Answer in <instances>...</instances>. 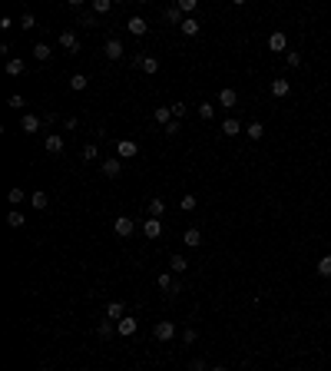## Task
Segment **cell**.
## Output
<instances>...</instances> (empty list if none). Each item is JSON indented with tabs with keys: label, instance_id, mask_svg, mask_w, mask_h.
<instances>
[{
	"label": "cell",
	"instance_id": "3",
	"mask_svg": "<svg viewBox=\"0 0 331 371\" xmlns=\"http://www.w3.org/2000/svg\"><path fill=\"white\" fill-rule=\"evenodd\" d=\"M126 30H129L133 37H146V30H149V24H146L143 17H129V20H126Z\"/></svg>",
	"mask_w": 331,
	"mask_h": 371
},
{
	"label": "cell",
	"instance_id": "18",
	"mask_svg": "<svg viewBox=\"0 0 331 371\" xmlns=\"http://www.w3.org/2000/svg\"><path fill=\"white\" fill-rule=\"evenodd\" d=\"M288 93H292L288 80H272V96H288Z\"/></svg>",
	"mask_w": 331,
	"mask_h": 371
},
{
	"label": "cell",
	"instance_id": "22",
	"mask_svg": "<svg viewBox=\"0 0 331 371\" xmlns=\"http://www.w3.org/2000/svg\"><path fill=\"white\" fill-rule=\"evenodd\" d=\"M245 136H249V139H262L265 136V126L262 123H249V126H245Z\"/></svg>",
	"mask_w": 331,
	"mask_h": 371
},
{
	"label": "cell",
	"instance_id": "29",
	"mask_svg": "<svg viewBox=\"0 0 331 371\" xmlns=\"http://www.w3.org/2000/svg\"><path fill=\"white\" fill-rule=\"evenodd\" d=\"M199 116H202V120H212V116H215V106H212V103H199Z\"/></svg>",
	"mask_w": 331,
	"mask_h": 371
},
{
	"label": "cell",
	"instance_id": "17",
	"mask_svg": "<svg viewBox=\"0 0 331 371\" xmlns=\"http://www.w3.org/2000/svg\"><path fill=\"white\" fill-rule=\"evenodd\" d=\"M24 70H27V63L20 60V57H10V60H7V73H10V76H20Z\"/></svg>",
	"mask_w": 331,
	"mask_h": 371
},
{
	"label": "cell",
	"instance_id": "31",
	"mask_svg": "<svg viewBox=\"0 0 331 371\" xmlns=\"http://www.w3.org/2000/svg\"><path fill=\"white\" fill-rule=\"evenodd\" d=\"M179 209H182V212H192V209H195V195H182V199H179Z\"/></svg>",
	"mask_w": 331,
	"mask_h": 371
},
{
	"label": "cell",
	"instance_id": "37",
	"mask_svg": "<svg viewBox=\"0 0 331 371\" xmlns=\"http://www.w3.org/2000/svg\"><path fill=\"white\" fill-rule=\"evenodd\" d=\"M33 24H37L33 13H24V17H20V27H24V30H33Z\"/></svg>",
	"mask_w": 331,
	"mask_h": 371
},
{
	"label": "cell",
	"instance_id": "43",
	"mask_svg": "<svg viewBox=\"0 0 331 371\" xmlns=\"http://www.w3.org/2000/svg\"><path fill=\"white\" fill-rule=\"evenodd\" d=\"M10 106H13V110H24V106H27L24 96H10Z\"/></svg>",
	"mask_w": 331,
	"mask_h": 371
},
{
	"label": "cell",
	"instance_id": "5",
	"mask_svg": "<svg viewBox=\"0 0 331 371\" xmlns=\"http://www.w3.org/2000/svg\"><path fill=\"white\" fill-rule=\"evenodd\" d=\"M143 232H146V239H159V235H163V222L149 215V219L143 222Z\"/></svg>",
	"mask_w": 331,
	"mask_h": 371
},
{
	"label": "cell",
	"instance_id": "19",
	"mask_svg": "<svg viewBox=\"0 0 331 371\" xmlns=\"http://www.w3.org/2000/svg\"><path fill=\"white\" fill-rule=\"evenodd\" d=\"M136 63L146 70V73H159V60L156 57H136Z\"/></svg>",
	"mask_w": 331,
	"mask_h": 371
},
{
	"label": "cell",
	"instance_id": "36",
	"mask_svg": "<svg viewBox=\"0 0 331 371\" xmlns=\"http://www.w3.org/2000/svg\"><path fill=\"white\" fill-rule=\"evenodd\" d=\"M7 199H10L13 206H17V202H24V189H20V186H13V189H10V195H7Z\"/></svg>",
	"mask_w": 331,
	"mask_h": 371
},
{
	"label": "cell",
	"instance_id": "42",
	"mask_svg": "<svg viewBox=\"0 0 331 371\" xmlns=\"http://www.w3.org/2000/svg\"><path fill=\"white\" fill-rule=\"evenodd\" d=\"M285 60H288V67H301V57H298V53H285Z\"/></svg>",
	"mask_w": 331,
	"mask_h": 371
},
{
	"label": "cell",
	"instance_id": "7",
	"mask_svg": "<svg viewBox=\"0 0 331 371\" xmlns=\"http://www.w3.org/2000/svg\"><path fill=\"white\" fill-rule=\"evenodd\" d=\"M119 172H123V159H103V176L116 179Z\"/></svg>",
	"mask_w": 331,
	"mask_h": 371
},
{
	"label": "cell",
	"instance_id": "6",
	"mask_svg": "<svg viewBox=\"0 0 331 371\" xmlns=\"http://www.w3.org/2000/svg\"><path fill=\"white\" fill-rule=\"evenodd\" d=\"M103 53H106L109 60H123V53H126V50H123V43H119V40L113 37V40H106V47H103Z\"/></svg>",
	"mask_w": 331,
	"mask_h": 371
},
{
	"label": "cell",
	"instance_id": "44",
	"mask_svg": "<svg viewBox=\"0 0 331 371\" xmlns=\"http://www.w3.org/2000/svg\"><path fill=\"white\" fill-rule=\"evenodd\" d=\"M63 126H67V129H70V133H73V129H76V126H80V120H76V116H70V120H63Z\"/></svg>",
	"mask_w": 331,
	"mask_h": 371
},
{
	"label": "cell",
	"instance_id": "9",
	"mask_svg": "<svg viewBox=\"0 0 331 371\" xmlns=\"http://www.w3.org/2000/svg\"><path fill=\"white\" fill-rule=\"evenodd\" d=\"M113 229H116V235H123V239H129V235H133V229H136V226H133V219H126V215H119V219H116V226H113Z\"/></svg>",
	"mask_w": 331,
	"mask_h": 371
},
{
	"label": "cell",
	"instance_id": "41",
	"mask_svg": "<svg viewBox=\"0 0 331 371\" xmlns=\"http://www.w3.org/2000/svg\"><path fill=\"white\" fill-rule=\"evenodd\" d=\"M195 338H199V335H195V328H186V332H182V341H186V345H192Z\"/></svg>",
	"mask_w": 331,
	"mask_h": 371
},
{
	"label": "cell",
	"instance_id": "8",
	"mask_svg": "<svg viewBox=\"0 0 331 371\" xmlns=\"http://www.w3.org/2000/svg\"><path fill=\"white\" fill-rule=\"evenodd\" d=\"M60 47H63V50H73V53H76V50H80V40H76V33H73V30H63V33H60Z\"/></svg>",
	"mask_w": 331,
	"mask_h": 371
},
{
	"label": "cell",
	"instance_id": "39",
	"mask_svg": "<svg viewBox=\"0 0 331 371\" xmlns=\"http://www.w3.org/2000/svg\"><path fill=\"white\" fill-rule=\"evenodd\" d=\"M96 332H100V338H109V335H113V325H109V321H100V325H96Z\"/></svg>",
	"mask_w": 331,
	"mask_h": 371
},
{
	"label": "cell",
	"instance_id": "13",
	"mask_svg": "<svg viewBox=\"0 0 331 371\" xmlns=\"http://www.w3.org/2000/svg\"><path fill=\"white\" fill-rule=\"evenodd\" d=\"M285 43H288V40H285V33H281V30H275L269 37V50L272 53H281V50H285Z\"/></svg>",
	"mask_w": 331,
	"mask_h": 371
},
{
	"label": "cell",
	"instance_id": "32",
	"mask_svg": "<svg viewBox=\"0 0 331 371\" xmlns=\"http://www.w3.org/2000/svg\"><path fill=\"white\" fill-rule=\"evenodd\" d=\"M169 265H172V272H186L189 269V262L182 255H172V262H169Z\"/></svg>",
	"mask_w": 331,
	"mask_h": 371
},
{
	"label": "cell",
	"instance_id": "34",
	"mask_svg": "<svg viewBox=\"0 0 331 371\" xmlns=\"http://www.w3.org/2000/svg\"><path fill=\"white\" fill-rule=\"evenodd\" d=\"M169 110H172V116H175V120H182V116L189 113V106H186V103H172Z\"/></svg>",
	"mask_w": 331,
	"mask_h": 371
},
{
	"label": "cell",
	"instance_id": "14",
	"mask_svg": "<svg viewBox=\"0 0 331 371\" xmlns=\"http://www.w3.org/2000/svg\"><path fill=\"white\" fill-rule=\"evenodd\" d=\"M219 103H222V106H235V103H238V93H235V90H232V86H225V90H219Z\"/></svg>",
	"mask_w": 331,
	"mask_h": 371
},
{
	"label": "cell",
	"instance_id": "23",
	"mask_svg": "<svg viewBox=\"0 0 331 371\" xmlns=\"http://www.w3.org/2000/svg\"><path fill=\"white\" fill-rule=\"evenodd\" d=\"M86 76H83V73H73V76H70V90H76V93H80V90H86Z\"/></svg>",
	"mask_w": 331,
	"mask_h": 371
},
{
	"label": "cell",
	"instance_id": "24",
	"mask_svg": "<svg viewBox=\"0 0 331 371\" xmlns=\"http://www.w3.org/2000/svg\"><path fill=\"white\" fill-rule=\"evenodd\" d=\"M33 57H37L40 63H43V60H50L53 53H50V47H47V43H37V47H33Z\"/></svg>",
	"mask_w": 331,
	"mask_h": 371
},
{
	"label": "cell",
	"instance_id": "16",
	"mask_svg": "<svg viewBox=\"0 0 331 371\" xmlns=\"http://www.w3.org/2000/svg\"><path fill=\"white\" fill-rule=\"evenodd\" d=\"M182 242L195 249V246H199V242H202V232H199V229H195V226H192V229H186V232H182Z\"/></svg>",
	"mask_w": 331,
	"mask_h": 371
},
{
	"label": "cell",
	"instance_id": "25",
	"mask_svg": "<svg viewBox=\"0 0 331 371\" xmlns=\"http://www.w3.org/2000/svg\"><path fill=\"white\" fill-rule=\"evenodd\" d=\"M318 275L331 278V255H321V258H318Z\"/></svg>",
	"mask_w": 331,
	"mask_h": 371
},
{
	"label": "cell",
	"instance_id": "45",
	"mask_svg": "<svg viewBox=\"0 0 331 371\" xmlns=\"http://www.w3.org/2000/svg\"><path fill=\"white\" fill-rule=\"evenodd\" d=\"M192 371H206V368H202V365H192Z\"/></svg>",
	"mask_w": 331,
	"mask_h": 371
},
{
	"label": "cell",
	"instance_id": "12",
	"mask_svg": "<svg viewBox=\"0 0 331 371\" xmlns=\"http://www.w3.org/2000/svg\"><path fill=\"white\" fill-rule=\"evenodd\" d=\"M47 152L60 156V152H63V136H56V133H47Z\"/></svg>",
	"mask_w": 331,
	"mask_h": 371
},
{
	"label": "cell",
	"instance_id": "11",
	"mask_svg": "<svg viewBox=\"0 0 331 371\" xmlns=\"http://www.w3.org/2000/svg\"><path fill=\"white\" fill-rule=\"evenodd\" d=\"M199 20H195V17H182V24H179V30L182 33H186V37H195V33H199Z\"/></svg>",
	"mask_w": 331,
	"mask_h": 371
},
{
	"label": "cell",
	"instance_id": "38",
	"mask_svg": "<svg viewBox=\"0 0 331 371\" xmlns=\"http://www.w3.org/2000/svg\"><path fill=\"white\" fill-rule=\"evenodd\" d=\"M96 152H100V149H96L93 143H90V146H83V159H86V163H93V159H96Z\"/></svg>",
	"mask_w": 331,
	"mask_h": 371
},
{
	"label": "cell",
	"instance_id": "1",
	"mask_svg": "<svg viewBox=\"0 0 331 371\" xmlns=\"http://www.w3.org/2000/svg\"><path fill=\"white\" fill-rule=\"evenodd\" d=\"M116 152H119V159H133L139 152V143H136V139H119V143H116Z\"/></svg>",
	"mask_w": 331,
	"mask_h": 371
},
{
	"label": "cell",
	"instance_id": "20",
	"mask_svg": "<svg viewBox=\"0 0 331 371\" xmlns=\"http://www.w3.org/2000/svg\"><path fill=\"white\" fill-rule=\"evenodd\" d=\"M152 120H156V123H163V126H169V123L175 120V116H172V110H169V106H159L156 113H152Z\"/></svg>",
	"mask_w": 331,
	"mask_h": 371
},
{
	"label": "cell",
	"instance_id": "21",
	"mask_svg": "<svg viewBox=\"0 0 331 371\" xmlns=\"http://www.w3.org/2000/svg\"><path fill=\"white\" fill-rule=\"evenodd\" d=\"M106 318H126V309H123V302H109L106 305Z\"/></svg>",
	"mask_w": 331,
	"mask_h": 371
},
{
	"label": "cell",
	"instance_id": "30",
	"mask_svg": "<svg viewBox=\"0 0 331 371\" xmlns=\"http://www.w3.org/2000/svg\"><path fill=\"white\" fill-rule=\"evenodd\" d=\"M113 10V0H93V13H109Z\"/></svg>",
	"mask_w": 331,
	"mask_h": 371
},
{
	"label": "cell",
	"instance_id": "33",
	"mask_svg": "<svg viewBox=\"0 0 331 371\" xmlns=\"http://www.w3.org/2000/svg\"><path fill=\"white\" fill-rule=\"evenodd\" d=\"M179 7H166V20H169V24H182V20H179Z\"/></svg>",
	"mask_w": 331,
	"mask_h": 371
},
{
	"label": "cell",
	"instance_id": "35",
	"mask_svg": "<svg viewBox=\"0 0 331 371\" xmlns=\"http://www.w3.org/2000/svg\"><path fill=\"white\" fill-rule=\"evenodd\" d=\"M159 282V289H166V292H172V275H169V272H163V275L156 278Z\"/></svg>",
	"mask_w": 331,
	"mask_h": 371
},
{
	"label": "cell",
	"instance_id": "4",
	"mask_svg": "<svg viewBox=\"0 0 331 371\" xmlns=\"http://www.w3.org/2000/svg\"><path fill=\"white\" fill-rule=\"evenodd\" d=\"M136 328H139V321H136V318H129V315L116 321V332L123 335V338H129V335H136Z\"/></svg>",
	"mask_w": 331,
	"mask_h": 371
},
{
	"label": "cell",
	"instance_id": "10",
	"mask_svg": "<svg viewBox=\"0 0 331 371\" xmlns=\"http://www.w3.org/2000/svg\"><path fill=\"white\" fill-rule=\"evenodd\" d=\"M40 126H43V120H40V116H33V113H27L24 120H20V129H24V133H37Z\"/></svg>",
	"mask_w": 331,
	"mask_h": 371
},
{
	"label": "cell",
	"instance_id": "27",
	"mask_svg": "<svg viewBox=\"0 0 331 371\" xmlns=\"http://www.w3.org/2000/svg\"><path fill=\"white\" fill-rule=\"evenodd\" d=\"M30 202H33V209H47V192H43V189H37V192L30 195Z\"/></svg>",
	"mask_w": 331,
	"mask_h": 371
},
{
	"label": "cell",
	"instance_id": "26",
	"mask_svg": "<svg viewBox=\"0 0 331 371\" xmlns=\"http://www.w3.org/2000/svg\"><path fill=\"white\" fill-rule=\"evenodd\" d=\"M163 209H166V202H163V199L156 195V199L149 202V215H152V219H159V215H163Z\"/></svg>",
	"mask_w": 331,
	"mask_h": 371
},
{
	"label": "cell",
	"instance_id": "40",
	"mask_svg": "<svg viewBox=\"0 0 331 371\" xmlns=\"http://www.w3.org/2000/svg\"><path fill=\"white\" fill-rule=\"evenodd\" d=\"M175 7H179L182 13H192V10H195V0H179V4H175Z\"/></svg>",
	"mask_w": 331,
	"mask_h": 371
},
{
	"label": "cell",
	"instance_id": "2",
	"mask_svg": "<svg viewBox=\"0 0 331 371\" xmlns=\"http://www.w3.org/2000/svg\"><path fill=\"white\" fill-rule=\"evenodd\" d=\"M152 335H156L159 341H172L175 338V325H172V321H159V325L152 328Z\"/></svg>",
	"mask_w": 331,
	"mask_h": 371
},
{
	"label": "cell",
	"instance_id": "15",
	"mask_svg": "<svg viewBox=\"0 0 331 371\" xmlns=\"http://www.w3.org/2000/svg\"><path fill=\"white\" fill-rule=\"evenodd\" d=\"M222 133L225 136H238V133H242V123H238L235 116H229V120H222Z\"/></svg>",
	"mask_w": 331,
	"mask_h": 371
},
{
	"label": "cell",
	"instance_id": "28",
	"mask_svg": "<svg viewBox=\"0 0 331 371\" xmlns=\"http://www.w3.org/2000/svg\"><path fill=\"white\" fill-rule=\"evenodd\" d=\"M24 222H27V215H24V212H10V215H7V226H13V229H20Z\"/></svg>",
	"mask_w": 331,
	"mask_h": 371
},
{
	"label": "cell",
	"instance_id": "46",
	"mask_svg": "<svg viewBox=\"0 0 331 371\" xmlns=\"http://www.w3.org/2000/svg\"><path fill=\"white\" fill-rule=\"evenodd\" d=\"M212 371H225V368H212Z\"/></svg>",
	"mask_w": 331,
	"mask_h": 371
}]
</instances>
